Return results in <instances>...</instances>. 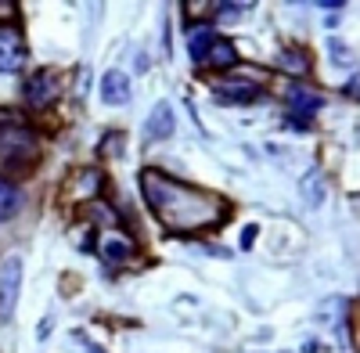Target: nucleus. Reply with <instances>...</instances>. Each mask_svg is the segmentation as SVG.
Listing matches in <instances>:
<instances>
[{"instance_id":"obj_1","label":"nucleus","mask_w":360,"mask_h":353,"mask_svg":"<svg viewBox=\"0 0 360 353\" xmlns=\"http://www.w3.org/2000/svg\"><path fill=\"white\" fill-rule=\"evenodd\" d=\"M144 195L152 202V210L162 213L169 224L195 227V224H205L213 217V202L205 195H195L184 184H173L162 173H144Z\"/></svg>"},{"instance_id":"obj_2","label":"nucleus","mask_w":360,"mask_h":353,"mask_svg":"<svg viewBox=\"0 0 360 353\" xmlns=\"http://www.w3.org/2000/svg\"><path fill=\"white\" fill-rule=\"evenodd\" d=\"M213 98H217V105H256L266 98V91L252 79H217Z\"/></svg>"},{"instance_id":"obj_3","label":"nucleus","mask_w":360,"mask_h":353,"mask_svg":"<svg viewBox=\"0 0 360 353\" xmlns=\"http://www.w3.org/2000/svg\"><path fill=\"white\" fill-rule=\"evenodd\" d=\"M18 292H22V259L8 256L0 263V321H11Z\"/></svg>"},{"instance_id":"obj_4","label":"nucleus","mask_w":360,"mask_h":353,"mask_svg":"<svg viewBox=\"0 0 360 353\" xmlns=\"http://www.w3.org/2000/svg\"><path fill=\"white\" fill-rule=\"evenodd\" d=\"M22 62H25V44H22V37L15 33V29H8V25H0V72H18L22 69Z\"/></svg>"},{"instance_id":"obj_5","label":"nucleus","mask_w":360,"mask_h":353,"mask_svg":"<svg viewBox=\"0 0 360 353\" xmlns=\"http://www.w3.org/2000/svg\"><path fill=\"white\" fill-rule=\"evenodd\" d=\"M173 130H176V120H173V105H169V101H159L152 112H148L144 134H148V141H166Z\"/></svg>"},{"instance_id":"obj_6","label":"nucleus","mask_w":360,"mask_h":353,"mask_svg":"<svg viewBox=\"0 0 360 353\" xmlns=\"http://www.w3.org/2000/svg\"><path fill=\"white\" fill-rule=\"evenodd\" d=\"M101 101L108 105H127L130 101V76L119 72V69H108L101 76Z\"/></svg>"},{"instance_id":"obj_7","label":"nucleus","mask_w":360,"mask_h":353,"mask_svg":"<svg viewBox=\"0 0 360 353\" xmlns=\"http://www.w3.org/2000/svg\"><path fill=\"white\" fill-rule=\"evenodd\" d=\"M217 44V29L213 25H205V22H195L188 29V54H191V62H205V54L209 47Z\"/></svg>"},{"instance_id":"obj_8","label":"nucleus","mask_w":360,"mask_h":353,"mask_svg":"<svg viewBox=\"0 0 360 353\" xmlns=\"http://www.w3.org/2000/svg\"><path fill=\"white\" fill-rule=\"evenodd\" d=\"M58 94V79L51 72H33L25 83V101H33V105H44Z\"/></svg>"},{"instance_id":"obj_9","label":"nucleus","mask_w":360,"mask_h":353,"mask_svg":"<svg viewBox=\"0 0 360 353\" xmlns=\"http://www.w3.org/2000/svg\"><path fill=\"white\" fill-rule=\"evenodd\" d=\"M288 105H292L295 112H307V115H310V112H317L324 101H321L314 91H303V86H292V91H288Z\"/></svg>"},{"instance_id":"obj_10","label":"nucleus","mask_w":360,"mask_h":353,"mask_svg":"<svg viewBox=\"0 0 360 353\" xmlns=\"http://www.w3.org/2000/svg\"><path fill=\"white\" fill-rule=\"evenodd\" d=\"M15 210H18V191H15L8 181H0V224L11 220Z\"/></svg>"},{"instance_id":"obj_11","label":"nucleus","mask_w":360,"mask_h":353,"mask_svg":"<svg viewBox=\"0 0 360 353\" xmlns=\"http://www.w3.org/2000/svg\"><path fill=\"white\" fill-rule=\"evenodd\" d=\"M101 256L108 263H123V259H130V242L127 238H108V242H101Z\"/></svg>"},{"instance_id":"obj_12","label":"nucleus","mask_w":360,"mask_h":353,"mask_svg":"<svg viewBox=\"0 0 360 353\" xmlns=\"http://www.w3.org/2000/svg\"><path fill=\"white\" fill-rule=\"evenodd\" d=\"M209 54H213V62L220 65V69H227V65H234V58H238V51L227 44V40H217L213 47H209Z\"/></svg>"},{"instance_id":"obj_13","label":"nucleus","mask_w":360,"mask_h":353,"mask_svg":"<svg viewBox=\"0 0 360 353\" xmlns=\"http://www.w3.org/2000/svg\"><path fill=\"white\" fill-rule=\"evenodd\" d=\"M328 51H332V58H335V62H342V65H349V62H353V54H349L346 40H332V47H328Z\"/></svg>"},{"instance_id":"obj_14","label":"nucleus","mask_w":360,"mask_h":353,"mask_svg":"<svg viewBox=\"0 0 360 353\" xmlns=\"http://www.w3.org/2000/svg\"><path fill=\"white\" fill-rule=\"evenodd\" d=\"M288 127H292L295 134H303V130H310V115H288Z\"/></svg>"},{"instance_id":"obj_15","label":"nucleus","mask_w":360,"mask_h":353,"mask_svg":"<svg viewBox=\"0 0 360 353\" xmlns=\"http://www.w3.org/2000/svg\"><path fill=\"white\" fill-rule=\"evenodd\" d=\"M217 11H224V18H238V15H245L249 8L245 4H220Z\"/></svg>"},{"instance_id":"obj_16","label":"nucleus","mask_w":360,"mask_h":353,"mask_svg":"<svg viewBox=\"0 0 360 353\" xmlns=\"http://www.w3.org/2000/svg\"><path fill=\"white\" fill-rule=\"evenodd\" d=\"M281 62H285V65H295V69H307V58H303V54H292V51L281 54Z\"/></svg>"},{"instance_id":"obj_17","label":"nucleus","mask_w":360,"mask_h":353,"mask_svg":"<svg viewBox=\"0 0 360 353\" xmlns=\"http://www.w3.org/2000/svg\"><path fill=\"white\" fill-rule=\"evenodd\" d=\"M310 202H314V205L321 202V176H317V173L310 176Z\"/></svg>"},{"instance_id":"obj_18","label":"nucleus","mask_w":360,"mask_h":353,"mask_svg":"<svg viewBox=\"0 0 360 353\" xmlns=\"http://www.w3.org/2000/svg\"><path fill=\"white\" fill-rule=\"evenodd\" d=\"M256 234H259L256 227H245V231H242V249H249V245L256 242Z\"/></svg>"}]
</instances>
